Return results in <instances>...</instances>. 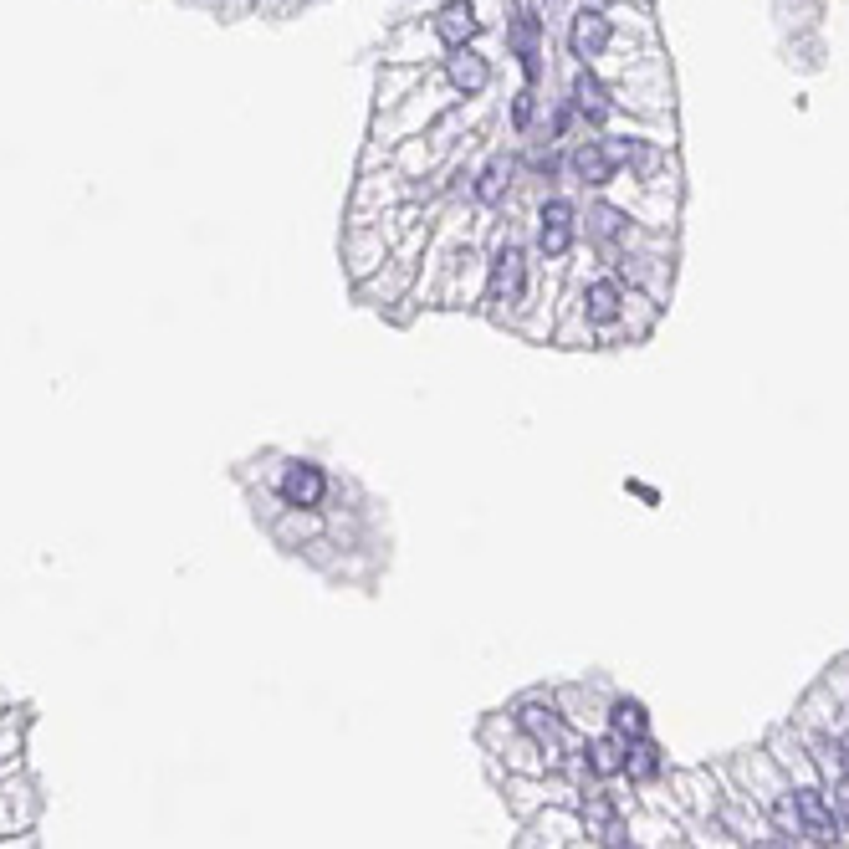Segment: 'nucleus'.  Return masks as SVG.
Listing matches in <instances>:
<instances>
[{
	"label": "nucleus",
	"mask_w": 849,
	"mask_h": 849,
	"mask_svg": "<svg viewBox=\"0 0 849 849\" xmlns=\"http://www.w3.org/2000/svg\"><path fill=\"white\" fill-rule=\"evenodd\" d=\"M517 727L548 752V763H558V757L568 752V727H563L558 711H548V706H522V711H517Z\"/></svg>",
	"instance_id": "1"
},
{
	"label": "nucleus",
	"mask_w": 849,
	"mask_h": 849,
	"mask_svg": "<svg viewBox=\"0 0 849 849\" xmlns=\"http://www.w3.org/2000/svg\"><path fill=\"white\" fill-rule=\"evenodd\" d=\"M522 292H527V261H522V251L517 246H502V256L491 261V302H522Z\"/></svg>",
	"instance_id": "2"
},
{
	"label": "nucleus",
	"mask_w": 849,
	"mask_h": 849,
	"mask_svg": "<svg viewBox=\"0 0 849 849\" xmlns=\"http://www.w3.org/2000/svg\"><path fill=\"white\" fill-rule=\"evenodd\" d=\"M793 814L803 819V829H809L819 844H834V839H839V819H834V809L824 803V793L798 788V793H793Z\"/></svg>",
	"instance_id": "3"
},
{
	"label": "nucleus",
	"mask_w": 849,
	"mask_h": 849,
	"mask_svg": "<svg viewBox=\"0 0 849 849\" xmlns=\"http://www.w3.org/2000/svg\"><path fill=\"white\" fill-rule=\"evenodd\" d=\"M323 491H328L323 466H312V461L287 466V476H282V497H287V507H318V502H323Z\"/></svg>",
	"instance_id": "4"
},
{
	"label": "nucleus",
	"mask_w": 849,
	"mask_h": 849,
	"mask_svg": "<svg viewBox=\"0 0 849 849\" xmlns=\"http://www.w3.org/2000/svg\"><path fill=\"white\" fill-rule=\"evenodd\" d=\"M538 220H543V226H538L543 256H563V251L573 246V205H568V200H548Z\"/></svg>",
	"instance_id": "5"
},
{
	"label": "nucleus",
	"mask_w": 849,
	"mask_h": 849,
	"mask_svg": "<svg viewBox=\"0 0 849 849\" xmlns=\"http://www.w3.org/2000/svg\"><path fill=\"white\" fill-rule=\"evenodd\" d=\"M476 31H481V21H476V11H471V0H451V6L435 16V36H440L451 52H461Z\"/></svg>",
	"instance_id": "6"
},
{
	"label": "nucleus",
	"mask_w": 849,
	"mask_h": 849,
	"mask_svg": "<svg viewBox=\"0 0 849 849\" xmlns=\"http://www.w3.org/2000/svg\"><path fill=\"white\" fill-rule=\"evenodd\" d=\"M568 41H573V52H578V57H599V52L609 47V16L584 6V11L573 16V31H568Z\"/></svg>",
	"instance_id": "7"
},
{
	"label": "nucleus",
	"mask_w": 849,
	"mask_h": 849,
	"mask_svg": "<svg viewBox=\"0 0 849 849\" xmlns=\"http://www.w3.org/2000/svg\"><path fill=\"white\" fill-rule=\"evenodd\" d=\"M614 149L609 144H584V149H573V174L584 185H609L614 180Z\"/></svg>",
	"instance_id": "8"
},
{
	"label": "nucleus",
	"mask_w": 849,
	"mask_h": 849,
	"mask_svg": "<svg viewBox=\"0 0 849 849\" xmlns=\"http://www.w3.org/2000/svg\"><path fill=\"white\" fill-rule=\"evenodd\" d=\"M573 108L584 113L589 123H604V118H609V93H604V82H599L594 72H578V77H573Z\"/></svg>",
	"instance_id": "9"
},
{
	"label": "nucleus",
	"mask_w": 849,
	"mask_h": 849,
	"mask_svg": "<svg viewBox=\"0 0 849 849\" xmlns=\"http://www.w3.org/2000/svg\"><path fill=\"white\" fill-rule=\"evenodd\" d=\"M445 72H451V82L461 87V93H481V87L491 82V67H486V57H476V52H456L451 57V67H445Z\"/></svg>",
	"instance_id": "10"
},
{
	"label": "nucleus",
	"mask_w": 849,
	"mask_h": 849,
	"mask_svg": "<svg viewBox=\"0 0 849 849\" xmlns=\"http://www.w3.org/2000/svg\"><path fill=\"white\" fill-rule=\"evenodd\" d=\"M584 763H589V773H594V778H614V773H624V742H619V737H599V742H589V747H584Z\"/></svg>",
	"instance_id": "11"
},
{
	"label": "nucleus",
	"mask_w": 849,
	"mask_h": 849,
	"mask_svg": "<svg viewBox=\"0 0 849 849\" xmlns=\"http://www.w3.org/2000/svg\"><path fill=\"white\" fill-rule=\"evenodd\" d=\"M619 302H624V297H619V287H614V282H594V287H589V297H584L589 323H594V328H609V323L619 318Z\"/></svg>",
	"instance_id": "12"
},
{
	"label": "nucleus",
	"mask_w": 849,
	"mask_h": 849,
	"mask_svg": "<svg viewBox=\"0 0 849 849\" xmlns=\"http://www.w3.org/2000/svg\"><path fill=\"white\" fill-rule=\"evenodd\" d=\"M609 727H614V737H619V742H640V737H645V727H650V717H645V706H640V701H614Z\"/></svg>",
	"instance_id": "13"
},
{
	"label": "nucleus",
	"mask_w": 849,
	"mask_h": 849,
	"mask_svg": "<svg viewBox=\"0 0 849 849\" xmlns=\"http://www.w3.org/2000/svg\"><path fill=\"white\" fill-rule=\"evenodd\" d=\"M512 41H517V57H522L527 77H532V72H538V16L512 11Z\"/></svg>",
	"instance_id": "14"
},
{
	"label": "nucleus",
	"mask_w": 849,
	"mask_h": 849,
	"mask_svg": "<svg viewBox=\"0 0 849 849\" xmlns=\"http://www.w3.org/2000/svg\"><path fill=\"white\" fill-rule=\"evenodd\" d=\"M507 185H512V164H507V159H491V164L481 169V185H476V195H481L486 205H497V200L507 195Z\"/></svg>",
	"instance_id": "15"
},
{
	"label": "nucleus",
	"mask_w": 849,
	"mask_h": 849,
	"mask_svg": "<svg viewBox=\"0 0 849 849\" xmlns=\"http://www.w3.org/2000/svg\"><path fill=\"white\" fill-rule=\"evenodd\" d=\"M655 768H660V752H655V742H635V747H624V773H630V778H655Z\"/></svg>",
	"instance_id": "16"
},
{
	"label": "nucleus",
	"mask_w": 849,
	"mask_h": 849,
	"mask_svg": "<svg viewBox=\"0 0 849 849\" xmlns=\"http://www.w3.org/2000/svg\"><path fill=\"white\" fill-rule=\"evenodd\" d=\"M578 809H584V819L599 829V839H604V834L619 824V819H614V803H609L604 793H584V803H578Z\"/></svg>",
	"instance_id": "17"
},
{
	"label": "nucleus",
	"mask_w": 849,
	"mask_h": 849,
	"mask_svg": "<svg viewBox=\"0 0 849 849\" xmlns=\"http://www.w3.org/2000/svg\"><path fill=\"white\" fill-rule=\"evenodd\" d=\"M594 220H599V236H619V210L599 205V210H594Z\"/></svg>",
	"instance_id": "18"
},
{
	"label": "nucleus",
	"mask_w": 849,
	"mask_h": 849,
	"mask_svg": "<svg viewBox=\"0 0 849 849\" xmlns=\"http://www.w3.org/2000/svg\"><path fill=\"white\" fill-rule=\"evenodd\" d=\"M512 118H517V128H522V123L532 118V93H522V98H517V108H512Z\"/></svg>",
	"instance_id": "19"
},
{
	"label": "nucleus",
	"mask_w": 849,
	"mask_h": 849,
	"mask_svg": "<svg viewBox=\"0 0 849 849\" xmlns=\"http://www.w3.org/2000/svg\"><path fill=\"white\" fill-rule=\"evenodd\" d=\"M839 814H844V829H849V788H839Z\"/></svg>",
	"instance_id": "20"
},
{
	"label": "nucleus",
	"mask_w": 849,
	"mask_h": 849,
	"mask_svg": "<svg viewBox=\"0 0 849 849\" xmlns=\"http://www.w3.org/2000/svg\"><path fill=\"white\" fill-rule=\"evenodd\" d=\"M839 763H844V773H849V732L839 737Z\"/></svg>",
	"instance_id": "21"
}]
</instances>
